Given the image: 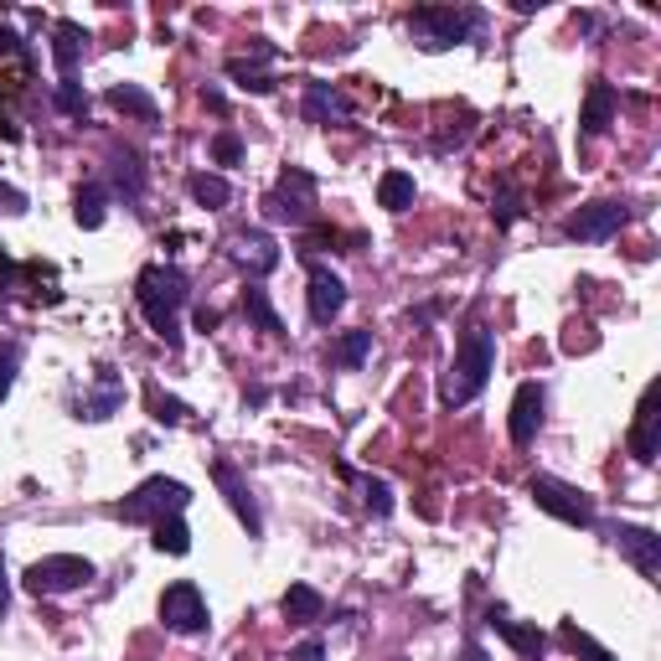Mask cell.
Listing matches in <instances>:
<instances>
[{"mask_svg":"<svg viewBox=\"0 0 661 661\" xmlns=\"http://www.w3.org/2000/svg\"><path fill=\"white\" fill-rule=\"evenodd\" d=\"M119 404H124V383H119V372L98 368V383H94V393L79 404V413H83V419H109Z\"/></svg>","mask_w":661,"mask_h":661,"instance_id":"cell-19","label":"cell"},{"mask_svg":"<svg viewBox=\"0 0 661 661\" xmlns=\"http://www.w3.org/2000/svg\"><path fill=\"white\" fill-rule=\"evenodd\" d=\"M160 621H166V630H176V636H202V630H207V600H202V589H196L192 579L166 584V594H160Z\"/></svg>","mask_w":661,"mask_h":661,"instance_id":"cell-8","label":"cell"},{"mask_svg":"<svg viewBox=\"0 0 661 661\" xmlns=\"http://www.w3.org/2000/svg\"><path fill=\"white\" fill-rule=\"evenodd\" d=\"M630 455L651 466L661 455V413H657V388H646L641 409H636V429H630Z\"/></svg>","mask_w":661,"mask_h":661,"instance_id":"cell-14","label":"cell"},{"mask_svg":"<svg viewBox=\"0 0 661 661\" xmlns=\"http://www.w3.org/2000/svg\"><path fill=\"white\" fill-rule=\"evenodd\" d=\"M202 98H207V109H213V115H223V109H228V98H223V88H207Z\"/></svg>","mask_w":661,"mask_h":661,"instance_id":"cell-42","label":"cell"},{"mask_svg":"<svg viewBox=\"0 0 661 661\" xmlns=\"http://www.w3.org/2000/svg\"><path fill=\"white\" fill-rule=\"evenodd\" d=\"M0 213H26V192H16V187H11V181H0Z\"/></svg>","mask_w":661,"mask_h":661,"instance_id":"cell-38","label":"cell"},{"mask_svg":"<svg viewBox=\"0 0 661 661\" xmlns=\"http://www.w3.org/2000/svg\"><path fill=\"white\" fill-rule=\"evenodd\" d=\"M377 207L409 213L413 207V176L409 171H383V181H377Z\"/></svg>","mask_w":661,"mask_h":661,"instance_id":"cell-26","label":"cell"},{"mask_svg":"<svg viewBox=\"0 0 661 661\" xmlns=\"http://www.w3.org/2000/svg\"><path fill=\"white\" fill-rule=\"evenodd\" d=\"M362 506H368L372 517H388V512H393V486H388V481H377V476H368V481H362Z\"/></svg>","mask_w":661,"mask_h":661,"instance_id":"cell-35","label":"cell"},{"mask_svg":"<svg viewBox=\"0 0 661 661\" xmlns=\"http://www.w3.org/2000/svg\"><path fill=\"white\" fill-rule=\"evenodd\" d=\"M466 661H486V651L481 646H466Z\"/></svg>","mask_w":661,"mask_h":661,"instance_id":"cell-45","label":"cell"},{"mask_svg":"<svg viewBox=\"0 0 661 661\" xmlns=\"http://www.w3.org/2000/svg\"><path fill=\"white\" fill-rule=\"evenodd\" d=\"M285 661H326V646H321V641H300Z\"/></svg>","mask_w":661,"mask_h":661,"instance_id":"cell-39","label":"cell"},{"mask_svg":"<svg viewBox=\"0 0 661 661\" xmlns=\"http://www.w3.org/2000/svg\"><path fill=\"white\" fill-rule=\"evenodd\" d=\"M217 321H223V315H217V311H207V305H202V311H196V326H202V330H213Z\"/></svg>","mask_w":661,"mask_h":661,"instance_id":"cell-43","label":"cell"},{"mask_svg":"<svg viewBox=\"0 0 661 661\" xmlns=\"http://www.w3.org/2000/svg\"><path fill=\"white\" fill-rule=\"evenodd\" d=\"M83 584H94V564L79 558V553H47L37 564L26 568V589L37 600H52V594H73Z\"/></svg>","mask_w":661,"mask_h":661,"instance_id":"cell-5","label":"cell"},{"mask_svg":"<svg viewBox=\"0 0 661 661\" xmlns=\"http://www.w3.org/2000/svg\"><path fill=\"white\" fill-rule=\"evenodd\" d=\"M11 610V584H5V564H0V615Z\"/></svg>","mask_w":661,"mask_h":661,"instance_id":"cell-44","label":"cell"},{"mask_svg":"<svg viewBox=\"0 0 661 661\" xmlns=\"http://www.w3.org/2000/svg\"><path fill=\"white\" fill-rule=\"evenodd\" d=\"M279 610H285V621L311 625V621L326 615V600H321V589H315V584H290V589H285V600H279Z\"/></svg>","mask_w":661,"mask_h":661,"instance_id":"cell-21","label":"cell"},{"mask_svg":"<svg viewBox=\"0 0 661 661\" xmlns=\"http://www.w3.org/2000/svg\"><path fill=\"white\" fill-rule=\"evenodd\" d=\"M16 362H21V351H16V347L0 351V398H5V393H11V383H16Z\"/></svg>","mask_w":661,"mask_h":661,"instance_id":"cell-37","label":"cell"},{"mask_svg":"<svg viewBox=\"0 0 661 661\" xmlns=\"http://www.w3.org/2000/svg\"><path fill=\"white\" fill-rule=\"evenodd\" d=\"M187 506H192V486H181L171 476H151L124 502H115V517L119 522H160V517H181Z\"/></svg>","mask_w":661,"mask_h":661,"instance_id":"cell-4","label":"cell"},{"mask_svg":"<svg viewBox=\"0 0 661 661\" xmlns=\"http://www.w3.org/2000/svg\"><path fill=\"white\" fill-rule=\"evenodd\" d=\"M481 26H486V16L470 11V5H419V11H409V32L429 52H445L455 41H476Z\"/></svg>","mask_w":661,"mask_h":661,"instance_id":"cell-3","label":"cell"},{"mask_svg":"<svg viewBox=\"0 0 661 661\" xmlns=\"http://www.w3.org/2000/svg\"><path fill=\"white\" fill-rule=\"evenodd\" d=\"M486 625L496 630V636H502L506 646H512V651H522V657H543V651H548V636H543V630H538V625L512 621L506 610H491Z\"/></svg>","mask_w":661,"mask_h":661,"instance_id":"cell-17","label":"cell"},{"mask_svg":"<svg viewBox=\"0 0 661 661\" xmlns=\"http://www.w3.org/2000/svg\"><path fill=\"white\" fill-rule=\"evenodd\" d=\"M305 119H311V124H330V119H347V98L336 94L330 83H305Z\"/></svg>","mask_w":661,"mask_h":661,"instance_id":"cell-24","label":"cell"},{"mask_svg":"<svg viewBox=\"0 0 661 661\" xmlns=\"http://www.w3.org/2000/svg\"><path fill=\"white\" fill-rule=\"evenodd\" d=\"M16 52H21V37L5 26V21H0V58H16Z\"/></svg>","mask_w":661,"mask_h":661,"instance_id":"cell-40","label":"cell"},{"mask_svg":"<svg viewBox=\"0 0 661 661\" xmlns=\"http://www.w3.org/2000/svg\"><path fill=\"white\" fill-rule=\"evenodd\" d=\"M615 109H621V98L610 83H589V94H584V115H579V130L589 140H600L610 124H615Z\"/></svg>","mask_w":661,"mask_h":661,"instance_id":"cell-15","label":"cell"},{"mask_svg":"<svg viewBox=\"0 0 661 661\" xmlns=\"http://www.w3.org/2000/svg\"><path fill=\"white\" fill-rule=\"evenodd\" d=\"M109 176H115V192L124 202H140L145 196V166H140L135 151H115L109 156Z\"/></svg>","mask_w":661,"mask_h":661,"instance_id":"cell-22","label":"cell"},{"mask_svg":"<svg viewBox=\"0 0 661 661\" xmlns=\"http://www.w3.org/2000/svg\"><path fill=\"white\" fill-rule=\"evenodd\" d=\"M228 79L243 83L249 94H274V79H269V73H264V68H253V62H243V58L228 62Z\"/></svg>","mask_w":661,"mask_h":661,"instance_id":"cell-34","label":"cell"},{"mask_svg":"<svg viewBox=\"0 0 661 661\" xmlns=\"http://www.w3.org/2000/svg\"><path fill=\"white\" fill-rule=\"evenodd\" d=\"M558 641H564L568 651H574V657H584V661H615V657H610V651H604V646H594V641H589V636H584V630H579V625H574V621H564V625H558Z\"/></svg>","mask_w":661,"mask_h":661,"instance_id":"cell-31","label":"cell"},{"mask_svg":"<svg viewBox=\"0 0 661 661\" xmlns=\"http://www.w3.org/2000/svg\"><path fill=\"white\" fill-rule=\"evenodd\" d=\"M305 300H311V321H315V326H330L336 315L347 311V279H341V274H330L326 264H311V290H305Z\"/></svg>","mask_w":661,"mask_h":661,"instance_id":"cell-10","label":"cell"},{"mask_svg":"<svg viewBox=\"0 0 661 661\" xmlns=\"http://www.w3.org/2000/svg\"><path fill=\"white\" fill-rule=\"evenodd\" d=\"M615 548H621L625 558L641 568L646 579H657V574H661V538L651 532V527H630V522H621V527H615Z\"/></svg>","mask_w":661,"mask_h":661,"instance_id":"cell-12","label":"cell"},{"mask_svg":"<svg viewBox=\"0 0 661 661\" xmlns=\"http://www.w3.org/2000/svg\"><path fill=\"white\" fill-rule=\"evenodd\" d=\"M372 351V330H347L336 347H330V362H341V368H362Z\"/></svg>","mask_w":661,"mask_h":661,"instance_id":"cell-30","label":"cell"},{"mask_svg":"<svg viewBox=\"0 0 661 661\" xmlns=\"http://www.w3.org/2000/svg\"><path fill=\"white\" fill-rule=\"evenodd\" d=\"M52 98H58V109H62L68 119H88V94H83V83H79V79H58Z\"/></svg>","mask_w":661,"mask_h":661,"instance_id":"cell-32","label":"cell"},{"mask_svg":"<svg viewBox=\"0 0 661 661\" xmlns=\"http://www.w3.org/2000/svg\"><path fill=\"white\" fill-rule=\"evenodd\" d=\"M135 300L145 311V321H151V330L171 351H181V305L192 300V279L176 264H145L135 279Z\"/></svg>","mask_w":661,"mask_h":661,"instance_id":"cell-1","label":"cell"},{"mask_svg":"<svg viewBox=\"0 0 661 661\" xmlns=\"http://www.w3.org/2000/svg\"><path fill=\"white\" fill-rule=\"evenodd\" d=\"M83 41H88V32H83L79 21H58V26H52V62H58V79H73V73H79Z\"/></svg>","mask_w":661,"mask_h":661,"instance_id":"cell-18","label":"cell"},{"mask_svg":"<svg viewBox=\"0 0 661 661\" xmlns=\"http://www.w3.org/2000/svg\"><path fill=\"white\" fill-rule=\"evenodd\" d=\"M243 315H249V321L264 330V336H285V321H279V311L269 305V290H264L259 279H249V285H243Z\"/></svg>","mask_w":661,"mask_h":661,"instance_id":"cell-23","label":"cell"},{"mask_svg":"<svg viewBox=\"0 0 661 661\" xmlns=\"http://www.w3.org/2000/svg\"><path fill=\"white\" fill-rule=\"evenodd\" d=\"M233 259L253 274V279H264V274L279 269V249H274V238L269 233H249V228L233 238Z\"/></svg>","mask_w":661,"mask_h":661,"instance_id":"cell-16","label":"cell"},{"mask_svg":"<svg viewBox=\"0 0 661 661\" xmlns=\"http://www.w3.org/2000/svg\"><path fill=\"white\" fill-rule=\"evenodd\" d=\"M527 496L543 506L548 517H558V522H568V527H594V502H589L579 486L558 481V476H532V481H527Z\"/></svg>","mask_w":661,"mask_h":661,"instance_id":"cell-7","label":"cell"},{"mask_svg":"<svg viewBox=\"0 0 661 661\" xmlns=\"http://www.w3.org/2000/svg\"><path fill=\"white\" fill-rule=\"evenodd\" d=\"M625 217H630L625 202H589V207H579V213L564 223V233L574 238V243H604V238H615L625 228Z\"/></svg>","mask_w":661,"mask_h":661,"instance_id":"cell-9","label":"cell"},{"mask_svg":"<svg viewBox=\"0 0 661 661\" xmlns=\"http://www.w3.org/2000/svg\"><path fill=\"white\" fill-rule=\"evenodd\" d=\"M109 109L140 119V124H156V119H160V104L145 94L140 83H115V88H109Z\"/></svg>","mask_w":661,"mask_h":661,"instance_id":"cell-20","label":"cell"},{"mask_svg":"<svg viewBox=\"0 0 661 661\" xmlns=\"http://www.w3.org/2000/svg\"><path fill=\"white\" fill-rule=\"evenodd\" d=\"M104 213H109V192H104L98 181L79 187V196H73V217H79V228H104Z\"/></svg>","mask_w":661,"mask_h":661,"instance_id":"cell-28","label":"cell"},{"mask_svg":"<svg viewBox=\"0 0 661 661\" xmlns=\"http://www.w3.org/2000/svg\"><path fill=\"white\" fill-rule=\"evenodd\" d=\"M187 192H192L196 207H228V202H233L228 176H217V171H196L192 181H187Z\"/></svg>","mask_w":661,"mask_h":661,"instance_id":"cell-25","label":"cell"},{"mask_svg":"<svg viewBox=\"0 0 661 661\" xmlns=\"http://www.w3.org/2000/svg\"><path fill=\"white\" fill-rule=\"evenodd\" d=\"M213 481L223 486V496H228V506H233V517L249 527V538H264V512H259V502H253L249 481H243L233 466H223V460L213 466Z\"/></svg>","mask_w":661,"mask_h":661,"instance_id":"cell-11","label":"cell"},{"mask_svg":"<svg viewBox=\"0 0 661 661\" xmlns=\"http://www.w3.org/2000/svg\"><path fill=\"white\" fill-rule=\"evenodd\" d=\"M538 424H543V388L538 383H522V388L512 393V445H532L538 440Z\"/></svg>","mask_w":661,"mask_h":661,"instance_id":"cell-13","label":"cell"},{"mask_svg":"<svg viewBox=\"0 0 661 661\" xmlns=\"http://www.w3.org/2000/svg\"><path fill=\"white\" fill-rule=\"evenodd\" d=\"M0 140H11V145L21 140V130H16V119H11V115H0Z\"/></svg>","mask_w":661,"mask_h":661,"instance_id":"cell-41","label":"cell"},{"mask_svg":"<svg viewBox=\"0 0 661 661\" xmlns=\"http://www.w3.org/2000/svg\"><path fill=\"white\" fill-rule=\"evenodd\" d=\"M491 217H496V228H512V223L522 217V196H517V187H512V181H502V187H496V196H491Z\"/></svg>","mask_w":661,"mask_h":661,"instance_id":"cell-33","label":"cell"},{"mask_svg":"<svg viewBox=\"0 0 661 661\" xmlns=\"http://www.w3.org/2000/svg\"><path fill=\"white\" fill-rule=\"evenodd\" d=\"M491 372H496V330L470 326L466 336H460V347H455L449 372L440 377V404H445V409H466L470 398H481V388L491 383Z\"/></svg>","mask_w":661,"mask_h":661,"instance_id":"cell-2","label":"cell"},{"mask_svg":"<svg viewBox=\"0 0 661 661\" xmlns=\"http://www.w3.org/2000/svg\"><path fill=\"white\" fill-rule=\"evenodd\" d=\"M151 543H156V553H171V558H181V553H192V527L181 522V517H160V522H151Z\"/></svg>","mask_w":661,"mask_h":661,"instance_id":"cell-27","label":"cell"},{"mask_svg":"<svg viewBox=\"0 0 661 661\" xmlns=\"http://www.w3.org/2000/svg\"><path fill=\"white\" fill-rule=\"evenodd\" d=\"M213 160H217V166H238V160H243V140H238L233 130H217V135H213Z\"/></svg>","mask_w":661,"mask_h":661,"instance_id":"cell-36","label":"cell"},{"mask_svg":"<svg viewBox=\"0 0 661 661\" xmlns=\"http://www.w3.org/2000/svg\"><path fill=\"white\" fill-rule=\"evenodd\" d=\"M264 217L269 223H290V228H305L315 217V176L290 166V171L279 176V187L264 196Z\"/></svg>","mask_w":661,"mask_h":661,"instance_id":"cell-6","label":"cell"},{"mask_svg":"<svg viewBox=\"0 0 661 661\" xmlns=\"http://www.w3.org/2000/svg\"><path fill=\"white\" fill-rule=\"evenodd\" d=\"M145 398H151V419H156V424H187V413H192L181 398L160 393V383H145Z\"/></svg>","mask_w":661,"mask_h":661,"instance_id":"cell-29","label":"cell"}]
</instances>
